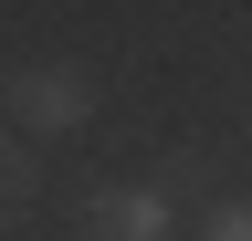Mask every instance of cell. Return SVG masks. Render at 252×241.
I'll list each match as a JSON object with an SVG mask.
<instances>
[{
    "instance_id": "1",
    "label": "cell",
    "mask_w": 252,
    "mask_h": 241,
    "mask_svg": "<svg viewBox=\"0 0 252 241\" xmlns=\"http://www.w3.org/2000/svg\"><path fill=\"white\" fill-rule=\"evenodd\" d=\"M0 115H11V136H84L94 126V74L84 63H11L0 74Z\"/></svg>"
},
{
    "instance_id": "2",
    "label": "cell",
    "mask_w": 252,
    "mask_h": 241,
    "mask_svg": "<svg viewBox=\"0 0 252 241\" xmlns=\"http://www.w3.org/2000/svg\"><path fill=\"white\" fill-rule=\"evenodd\" d=\"M74 231L84 241H179L189 210L168 199V178H105V189L74 199Z\"/></svg>"
},
{
    "instance_id": "3",
    "label": "cell",
    "mask_w": 252,
    "mask_h": 241,
    "mask_svg": "<svg viewBox=\"0 0 252 241\" xmlns=\"http://www.w3.org/2000/svg\"><path fill=\"white\" fill-rule=\"evenodd\" d=\"M21 210H32V147H21V136H0V231H11Z\"/></svg>"
},
{
    "instance_id": "4",
    "label": "cell",
    "mask_w": 252,
    "mask_h": 241,
    "mask_svg": "<svg viewBox=\"0 0 252 241\" xmlns=\"http://www.w3.org/2000/svg\"><path fill=\"white\" fill-rule=\"evenodd\" d=\"M189 241H252V199H210L189 220Z\"/></svg>"
}]
</instances>
